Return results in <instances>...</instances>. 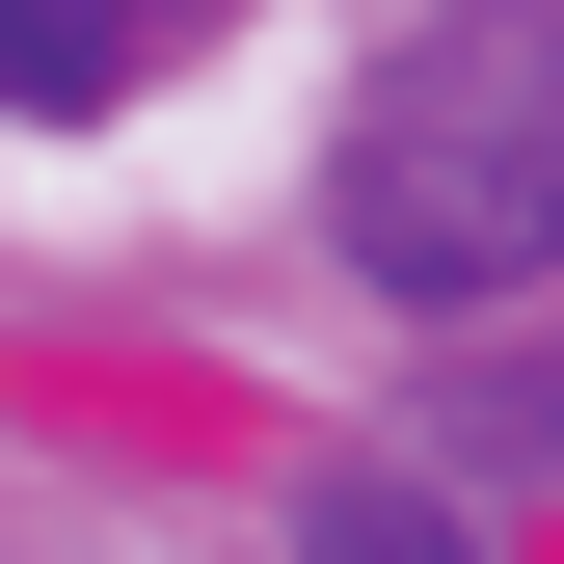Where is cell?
<instances>
[{"instance_id": "1", "label": "cell", "mask_w": 564, "mask_h": 564, "mask_svg": "<svg viewBox=\"0 0 564 564\" xmlns=\"http://www.w3.org/2000/svg\"><path fill=\"white\" fill-rule=\"evenodd\" d=\"M349 269L377 296H538L564 269V28L538 0H457L349 82Z\"/></svg>"}, {"instance_id": "2", "label": "cell", "mask_w": 564, "mask_h": 564, "mask_svg": "<svg viewBox=\"0 0 564 564\" xmlns=\"http://www.w3.org/2000/svg\"><path fill=\"white\" fill-rule=\"evenodd\" d=\"M134 82V0H0V108H108Z\"/></svg>"}, {"instance_id": "3", "label": "cell", "mask_w": 564, "mask_h": 564, "mask_svg": "<svg viewBox=\"0 0 564 564\" xmlns=\"http://www.w3.org/2000/svg\"><path fill=\"white\" fill-rule=\"evenodd\" d=\"M296 564H484V538H457V511H431V484H403V457H349L323 511H296Z\"/></svg>"}]
</instances>
